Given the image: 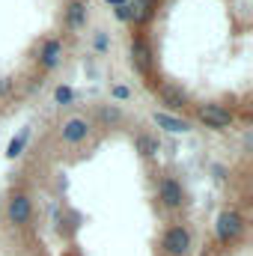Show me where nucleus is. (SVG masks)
<instances>
[{
  "label": "nucleus",
  "mask_w": 253,
  "mask_h": 256,
  "mask_svg": "<svg viewBox=\"0 0 253 256\" xmlns=\"http://www.w3.org/2000/svg\"><path fill=\"white\" fill-rule=\"evenodd\" d=\"M200 120L206 122V128H214V131H226L232 126V114L220 104H202L200 108Z\"/></svg>",
  "instance_id": "f257e3e1"
},
{
  "label": "nucleus",
  "mask_w": 253,
  "mask_h": 256,
  "mask_svg": "<svg viewBox=\"0 0 253 256\" xmlns=\"http://www.w3.org/2000/svg\"><path fill=\"white\" fill-rule=\"evenodd\" d=\"M242 230H244V220H242L238 212H220V218H218V238H220L224 244L232 242Z\"/></svg>",
  "instance_id": "f03ea898"
},
{
  "label": "nucleus",
  "mask_w": 253,
  "mask_h": 256,
  "mask_svg": "<svg viewBox=\"0 0 253 256\" xmlns=\"http://www.w3.org/2000/svg\"><path fill=\"white\" fill-rule=\"evenodd\" d=\"M190 248V232L185 226H173V230H167V236H164V250L170 256H185Z\"/></svg>",
  "instance_id": "7ed1b4c3"
},
{
  "label": "nucleus",
  "mask_w": 253,
  "mask_h": 256,
  "mask_svg": "<svg viewBox=\"0 0 253 256\" xmlns=\"http://www.w3.org/2000/svg\"><path fill=\"white\" fill-rule=\"evenodd\" d=\"M6 214H9V220H12V224H27V220H30V214H33L30 196H24V194H15V196L9 200V208H6Z\"/></svg>",
  "instance_id": "20e7f679"
},
{
  "label": "nucleus",
  "mask_w": 253,
  "mask_h": 256,
  "mask_svg": "<svg viewBox=\"0 0 253 256\" xmlns=\"http://www.w3.org/2000/svg\"><path fill=\"white\" fill-rule=\"evenodd\" d=\"M158 196H161V202H164L167 208H176V206H182V185H179L176 179L164 176L161 185H158Z\"/></svg>",
  "instance_id": "39448f33"
},
{
  "label": "nucleus",
  "mask_w": 253,
  "mask_h": 256,
  "mask_svg": "<svg viewBox=\"0 0 253 256\" xmlns=\"http://www.w3.org/2000/svg\"><path fill=\"white\" fill-rule=\"evenodd\" d=\"M86 134H90V126H86V120H80V116L66 120L63 128H60V137H63L66 143H80V140H86Z\"/></svg>",
  "instance_id": "423d86ee"
},
{
  "label": "nucleus",
  "mask_w": 253,
  "mask_h": 256,
  "mask_svg": "<svg viewBox=\"0 0 253 256\" xmlns=\"http://www.w3.org/2000/svg\"><path fill=\"white\" fill-rule=\"evenodd\" d=\"M158 98H161L164 108H170V110H182V108L188 104V96H185L182 90H176V86H158Z\"/></svg>",
  "instance_id": "0eeeda50"
},
{
  "label": "nucleus",
  "mask_w": 253,
  "mask_h": 256,
  "mask_svg": "<svg viewBox=\"0 0 253 256\" xmlns=\"http://www.w3.org/2000/svg\"><path fill=\"white\" fill-rule=\"evenodd\" d=\"M60 54H63V45H60L57 39H48L45 48H42V54H39V57H42V66H45V68H54V66L60 63Z\"/></svg>",
  "instance_id": "6e6552de"
},
{
  "label": "nucleus",
  "mask_w": 253,
  "mask_h": 256,
  "mask_svg": "<svg viewBox=\"0 0 253 256\" xmlns=\"http://www.w3.org/2000/svg\"><path fill=\"white\" fill-rule=\"evenodd\" d=\"M155 126H161L164 131H173V134H179V131H188V122H185V120H179V116H170V114H155Z\"/></svg>",
  "instance_id": "1a4fd4ad"
},
{
  "label": "nucleus",
  "mask_w": 253,
  "mask_h": 256,
  "mask_svg": "<svg viewBox=\"0 0 253 256\" xmlns=\"http://www.w3.org/2000/svg\"><path fill=\"white\" fill-rule=\"evenodd\" d=\"M84 21H86V6H84L80 0H74V3L68 6V24H72V27H80Z\"/></svg>",
  "instance_id": "9d476101"
},
{
  "label": "nucleus",
  "mask_w": 253,
  "mask_h": 256,
  "mask_svg": "<svg viewBox=\"0 0 253 256\" xmlns=\"http://www.w3.org/2000/svg\"><path fill=\"white\" fill-rule=\"evenodd\" d=\"M137 152H140V155H146V158H152V155H158V143H155L152 137L140 134V137H137Z\"/></svg>",
  "instance_id": "9b49d317"
},
{
  "label": "nucleus",
  "mask_w": 253,
  "mask_h": 256,
  "mask_svg": "<svg viewBox=\"0 0 253 256\" xmlns=\"http://www.w3.org/2000/svg\"><path fill=\"white\" fill-rule=\"evenodd\" d=\"M24 143H27V131H24L21 137H15V140L9 143V149H6V155H9V158H18V155H21V149H24Z\"/></svg>",
  "instance_id": "f8f14e48"
},
{
  "label": "nucleus",
  "mask_w": 253,
  "mask_h": 256,
  "mask_svg": "<svg viewBox=\"0 0 253 256\" xmlns=\"http://www.w3.org/2000/svg\"><path fill=\"white\" fill-rule=\"evenodd\" d=\"M54 98H57L60 104H68V102H72V90H68V86H57V92H54Z\"/></svg>",
  "instance_id": "ddd939ff"
},
{
  "label": "nucleus",
  "mask_w": 253,
  "mask_h": 256,
  "mask_svg": "<svg viewBox=\"0 0 253 256\" xmlns=\"http://www.w3.org/2000/svg\"><path fill=\"white\" fill-rule=\"evenodd\" d=\"M96 48H98V51H104V48H108V36H104V33H98V36H96Z\"/></svg>",
  "instance_id": "4468645a"
},
{
  "label": "nucleus",
  "mask_w": 253,
  "mask_h": 256,
  "mask_svg": "<svg viewBox=\"0 0 253 256\" xmlns=\"http://www.w3.org/2000/svg\"><path fill=\"white\" fill-rule=\"evenodd\" d=\"M9 86H12V80H9V78H0V96L9 92Z\"/></svg>",
  "instance_id": "2eb2a0df"
},
{
  "label": "nucleus",
  "mask_w": 253,
  "mask_h": 256,
  "mask_svg": "<svg viewBox=\"0 0 253 256\" xmlns=\"http://www.w3.org/2000/svg\"><path fill=\"white\" fill-rule=\"evenodd\" d=\"M114 96H116V98H128V90L126 86H114Z\"/></svg>",
  "instance_id": "dca6fc26"
}]
</instances>
